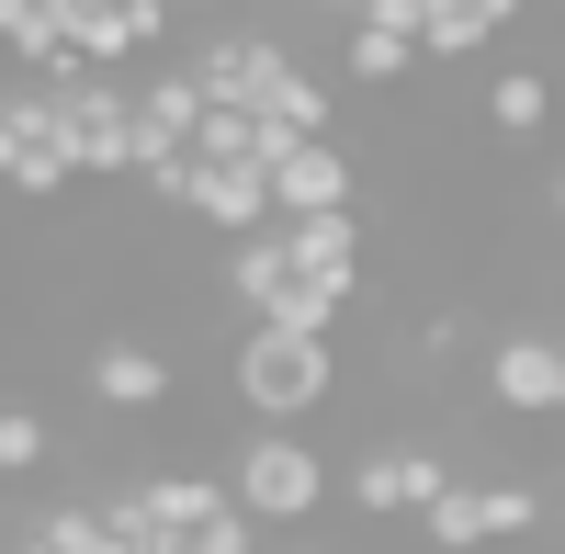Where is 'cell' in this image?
Instances as JSON below:
<instances>
[{
	"label": "cell",
	"mask_w": 565,
	"mask_h": 554,
	"mask_svg": "<svg viewBox=\"0 0 565 554\" xmlns=\"http://www.w3.org/2000/svg\"><path fill=\"white\" fill-rule=\"evenodd\" d=\"M226 385H238V407L260 430H295V419H317V407L340 396V351L295 340V329H249L238 351H226Z\"/></svg>",
	"instance_id": "1"
},
{
	"label": "cell",
	"mask_w": 565,
	"mask_h": 554,
	"mask_svg": "<svg viewBox=\"0 0 565 554\" xmlns=\"http://www.w3.org/2000/svg\"><path fill=\"white\" fill-rule=\"evenodd\" d=\"M226 487H238V510H249L260 532H306V521L328 510V452H317L306 430H260V441H238Z\"/></svg>",
	"instance_id": "2"
},
{
	"label": "cell",
	"mask_w": 565,
	"mask_h": 554,
	"mask_svg": "<svg viewBox=\"0 0 565 554\" xmlns=\"http://www.w3.org/2000/svg\"><path fill=\"white\" fill-rule=\"evenodd\" d=\"M441 487H452V465H441L430 441H373L362 465H351V510H373V521H418Z\"/></svg>",
	"instance_id": "3"
},
{
	"label": "cell",
	"mask_w": 565,
	"mask_h": 554,
	"mask_svg": "<svg viewBox=\"0 0 565 554\" xmlns=\"http://www.w3.org/2000/svg\"><path fill=\"white\" fill-rule=\"evenodd\" d=\"M193 79H204V103H226V114H260L282 79H295V45H271V34H215L204 57H193Z\"/></svg>",
	"instance_id": "4"
},
{
	"label": "cell",
	"mask_w": 565,
	"mask_h": 554,
	"mask_svg": "<svg viewBox=\"0 0 565 554\" xmlns=\"http://www.w3.org/2000/svg\"><path fill=\"white\" fill-rule=\"evenodd\" d=\"M554 385H565V340L521 329V340H498V351H487V396L509 407V419H554Z\"/></svg>",
	"instance_id": "5"
},
{
	"label": "cell",
	"mask_w": 565,
	"mask_h": 554,
	"mask_svg": "<svg viewBox=\"0 0 565 554\" xmlns=\"http://www.w3.org/2000/svg\"><path fill=\"white\" fill-rule=\"evenodd\" d=\"M271 215L295 226V215H351V159H340V136H317V148H295L271 170Z\"/></svg>",
	"instance_id": "6"
},
{
	"label": "cell",
	"mask_w": 565,
	"mask_h": 554,
	"mask_svg": "<svg viewBox=\"0 0 565 554\" xmlns=\"http://www.w3.org/2000/svg\"><path fill=\"white\" fill-rule=\"evenodd\" d=\"M90 396H103L114 419L170 407V351H148V340H103V351H90Z\"/></svg>",
	"instance_id": "7"
},
{
	"label": "cell",
	"mask_w": 565,
	"mask_h": 554,
	"mask_svg": "<svg viewBox=\"0 0 565 554\" xmlns=\"http://www.w3.org/2000/svg\"><path fill=\"white\" fill-rule=\"evenodd\" d=\"M282 284H295V249H282V226H260V238H226V306H249V329L282 306Z\"/></svg>",
	"instance_id": "8"
},
{
	"label": "cell",
	"mask_w": 565,
	"mask_h": 554,
	"mask_svg": "<svg viewBox=\"0 0 565 554\" xmlns=\"http://www.w3.org/2000/svg\"><path fill=\"white\" fill-rule=\"evenodd\" d=\"M193 215L215 226V238H260V226H282L271 215V170H204L193 181Z\"/></svg>",
	"instance_id": "9"
},
{
	"label": "cell",
	"mask_w": 565,
	"mask_h": 554,
	"mask_svg": "<svg viewBox=\"0 0 565 554\" xmlns=\"http://www.w3.org/2000/svg\"><path fill=\"white\" fill-rule=\"evenodd\" d=\"M509 23H521V0H430V34H418V57H487Z\"/></svg>",
	"instance_id": "10"
},
{
	"label": "cell",
	"mask_w": 565,
	"mask_h": 554,
	"mask_svg": "<svg viewBox=\"0 0 565 554\" xmlns=\"http://www.w3.org/2000/svg\"><path fill=\"white\" fill-rule=\"evenodd\" d=\"M418 532H430V554H476V543H498V498L452 476V487L430 498V510H418Z\"/></svg>",
	"instance_id": "11"
},
{
	"label": "cell",
	"mask_w": 565,
	"mask_h": 554,
	"mask_svg": "<svg viewBox=\"0 0 565 554\" xmlns=\"http://www.w3.org/2000/svg\"><path fill=\"white\" fill-rule=\"evenodd\" d=\"M282 249H295V271H362V215H295Z\"/></svg>",
	"instance_id": "12"
},
{
	"label": "cell",
	"mask_w": 565,
	"mask_h": 554,
	"mask_svg": "<svg viewBox=\"0 0 565 554\" xmlns=\"http://www.w3.org/2000/svg\"><path fill=\"white\" fill-rule=\"evenodd\" d=\"M543 114H554V79L543 68H498L487 79V125L498 136H543Z\"/></svg>",
	"instance_id": "13"
},
{
	"label": "cell",
	"mask_w": 565,
	"mask_h": 554,
	"mask_svg": "<svg viewBox=\"0 0 565 554\" xmlns=\"http://www.w3.org/2000/svg\"><path fill=\"white\" fill-rule=\"evenodd\" d=\"M260 114H271L282 136H328V125H340V90H328L317 68H295V79H282V90H271Z\"/></svg>",
	"instance_id": "14"
},
{
	"label": "cell",
	"mask_w": 565,
	"mask_h": 554,
	"mask_svg": "<svg viewBox=\"0 0 565 554\" xmlns=\"http://www.w3.org/2000/svg\"><path fill=\"white\" fill-rule=\"evenodd\" d=\"M45 452H57V430H45V407H12V396H0V476H34Z\"/></svg>",
	"instance_id": "15"
},
{
	"label": "cell",
	"mask_w": 565,
	"mask_h": 554,
	"mask_svg": "<svg viewBox=\"0 0 565 554\" xmlns=\"http://www.w3.org/2000/svg\"><path fill=\"white\" fill-rule=\"evenodd\" d=\"M407 57H418V45H407V34H373V23H351V45H340V68H351V79H373V90L407 79Z\"/></svg>",
	"instance_id": "16"
},
{
	"label": "cell",
	"mask_w": 565,
	"mask_h": 554,
	"mask_svg": "<svg viewBox=\"0 0 565 554\" xmlns=\"http://www.w3.org/2000/svg\"><path fill=\"white\" fill-rule=\"evenodd\" d=\"M204 554H260V521H249V510H226V521L204 532Z\"/></svg>",
	"instance_id": "17"
},
{
	"label": "cell",
	"mask_w": 565,
	"mask_h": 554,
	"mask_svg": "<svg viewBox=\"0 0 565 554\" xmlns=\"http://www.w3.org/2000/svg\"><path fill=\"white\" fill-rule=\"evenodd\" d=\"M12 136H23V114H12V90H0V159H12Z\"/></svg>",
	"instance_id": "18"
},
{
	"label": "cell",
	"mask_w": 565,
	"mask_h": 554,
	"mask_svg": "<svg viewBox=\"0 0 565 554\" xmlns=\"http://www.w3.org/2000/svg\"><path fill=\"white\" fill-rule=\"evenodd\" d=\"M68 12H79V23H103V12H125V0H68Z\"/></svg>",
	"instance_id": "19"
},
{
	"label": "cell",
	"mask_w": 565,
	"mask_h": 554,
	"mask_svg": "<svg viewBox=\"0 0 565 554\" xmlns=\"http://www.w3.org/2000/svg\"><path fill=\"white\" fill-rule=\"evenodd\" d=\"M317 12H340V23H362V12H373V0H317Z\"/></svg>",
	"instance_id": "20"
},
{
	"label": "cell",
	"mask_w": 565,
	"mask_h": 554,
	"mask_svg": "<svg viewBox=\"0 0 565 554\" xmlns=\"http://www.w3.org/2000/svg\"><path fill=\"white\" fill-rule=\"evenodd\" d=\"M148 554H204V543H181V532H159V543H148Z\"/></svg>",
	"instance_id": "21"
},
{
	"label": "cell",
	"mask_w": 565,
	"mask_h": 554,
	"mask_svg": "<svg viewBox=\"0 0 565 554\" xmlns=\"http://www.w3.org/2000/svg\"><path fill=\"white\" fill-rule=\"evenodd\" d=\"M295 554H340V543H317V532H306V543H295Z\"/></svg>",
	"instance_id": "22"
},
{
	"label": "cell",
	"mask_w": 565,
	"mask_h": 554,
	"mask_svg": "<svg viewBox=\"0 0 565 554\" xmlns=\"http://www.w3.org/2000/svg\"><path fill=\"white\" fill-rule=\"evenodd\" d=\"M554 215H565V170H554Z\"/></svg>",
	"instance_id": "23"
},
{
	"label": "cell",
	"mask_w": 565,
	"mask_h": 554,
	"mask_svg": "<svg viewBox=\"0 0 565 554\" xmlns=\"http://www.w3.org/2000/svg\"><path fill=\"white\" fill-rule=\"evenodd\" d=\"M554 407H565V385H554Z\"/></svg>",
	"instance_id": "24"
},
{
	"label": "cell",
	"mask_w": 565,
	"mask_h": 554,
	"mask_svg": "<svg viewBox=\"0 0 565 554\" xmlns=\"http://www.w3.org/2000/svg\"><path fill=\"white\" fill-rule=\"evenodd\" d=\"M554 12H565V0H554Z\"/></svg>",
	"instance_id": "25"
}]
</instances>
